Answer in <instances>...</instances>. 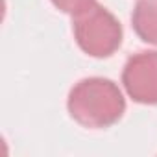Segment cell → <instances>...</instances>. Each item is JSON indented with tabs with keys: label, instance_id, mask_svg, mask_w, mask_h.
<instances>
[{
	"label": "cell",
	"instance_id": "cell-3",
	"mask_svg": "<svg viewBox=\"0 0 157 157\" xmlns=\"http://www.w3.org/2000/svg\"><path fill=\"white\" fill-rule=\"evenodd\" d=\"M122 85L133 102L157 105V50H142L128 57Z\"/></svg>",
	"mask_w": 157,
	"mask_h": 157
},
{
	"label": "cell",
	"instance_id": "cell-2",
	"mask_svg": "<svg viewBox=\"0 0 157 157\" xmlns=\"http://www.w3.org/2000/svg\"><path fill=\"white\" fill-rule=\"evenodd\" d=\"M72 33L80 50L96 59L113 56L124 39L120 21L98 2L72 17Z\"/></svg>",
	"mask_w": 157,
	"mask_h": 157
},
{
	"label": "cell",
	"instance_id": "cell-5",
	"mask_svg": "<svg viewBox=\"0 0 157 157\" xmlns=\"http://www.w3.org/2000/svg\"><path fill=\"white\" fill-rule=\"evenodd\" d=\"M50 2L63 13L67 15H78V13H82L85 11L87 8H91L96 0H50Z\"/></svg>",
	"mask_w": 157,
	"mask_h": 157
},
{
	"label": "cell",
	"instance_id": "cell-1",
	"mask_svg": "<svg viewBox=\"0 0 157 157\" xmlns=\"http://www.w3.org/2000/svg\"><path fill=\"white\" fill-rule=\"evenodd\" d=\"M68 115L83 128L105 129L115 126L126 113V98L109 78H83L68 93Z\"/></svg>",
	"mask_w": 157,
	"mask_h": 157
},
{
	"label": "cell",
	"instance_id": "cell-4",
	"mask_svg": "<svg viewBox=\"0 0 157 157\" xmlns=\"http://www.w3.org/2000/svg\"><path fill=\"white\" fill-rule=\"evenodd\" d=\"M131 26L144 43L157 46V0H139L131 13Z\"/></svg>",
	"mask_w": 157,
	"mask_h": 157
}]
</instances>
